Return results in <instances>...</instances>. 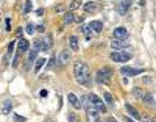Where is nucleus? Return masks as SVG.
Instances as JSON below:
<instances>
[{"label":"nucleus","instance_id":"nucleus-29","mask_svg":"<svg viewBox=\"0 0 156 122\" xmlns=\"http://www.w3.org/2000/svg\"><path fill=\"white\" fill-rule=\"evenodd\" d=\"M53 66H55V58H52L49 61V66H47V67H49V69H53Z\"/></svg>","mask_w":156,"mask_h":122},{"label":"nucleus","instance_id":"nucleus-24","mask_svg":"<svg viewBox=\"0 0 156 122\" xmlns=\"http://www.w3.org/2000/svg\"><path fill=\"white\" fill-rule=\"evenodd\" d=\"M44 64H45V60H44V58H39V60L36 61V64H35V72H39L41 69H42Z\"/></svg>","mask_w":156,"mask_h":122},{"label":"nucleus","instance_id":"nucleus-11","mask_svg":"<svg viewBox=\"0 0 156 122\" xmlns=\"http://www.w3.org/2000/svg\"><path fill=\"white\" fill-rule=\"evenodd\" d=\"M67 100H69V103H70L73 108H75V110H80V108L83 106V105H81V102H80V99H78L73 92H69V94H67Z\"/></svg>","mask_w":156,"mask_h":122},{"label":"nucleus","instance_id":"nucleus-6","mask_svg":"<svg viewBox=\"0 0 156 122\" xmlns=\"http://www.w3.org/2000/svg\"><path fill=\"white\" fill-rule=\"evenodd\" d=\"M111 47L114 50H125L130 47V42H128V39H114L111 42Z\"/></svg>","mask_w":156,"mask_h":122},{"label":"nucleus","instance_id":"nucleus-30","mask_svg":"<svg viewBox=\"0 0 156 122\" xmlns=\"http://www.w3.org/2000/svg\"><path fill=\"white\" fill-rule=\"evenodd\" d=\"M44 30H45L44 25H38V27H36V31H39V33H44Z\"/></svg>","mask_w":156,"mask_h":122},{"label":"nucleus","instance_id":"nucleus-5","mask_svg":"<svg viewBox=\"0 0 156 122\" xmlns=\"http://www.w3.org/2000/svg\"><path fill=\"white\" fill-rule=\"evenodd\" d=\"M86 118H87V122H100L98 111H97L91 103H89V106L86 108Z\"/></svg>","mask_w":156,"mask_h":122},{"label":"nucleus","instance_id":"nucleus-16","mask_svg":"<svg viewBox=\"0 0 156 122\" xmlns=\"http://www.w3.org/2000/svg\"><path fill=\"white\" fill-rule=\"evenodd\" d=\"M125 108H126V111L131 114V118H134V119H140V113L136 110V108H134L133 105H130V103H126L125 105Z\"/></svg>","mask_w":156,"mask_h":122},{"label":"nucleus","instance_id":"nucleus-8","mask_svg":"<svg viewBox=\"0 0 156 122\" xmlns=\"http://www.w3.org/2000/svg\"><path fill=\"white\" fill-rule=\"evenodd\" d=\"M112 36H114V39H128L130 33H128V30L123 28V27H117V28L112 31Z\"/></svg>","mask_w":156,"mask_h":122},{"label":"nucleus","instance_id":"nucleus-34","mask_svg":"<svg viewBox=\"0 0 156 122\" xmlns=\"http://www.w3.org/2000/svg\"><path fill=\"white\" fill-rule=\"evenodd\" d=\"M42 13H44V10H42V8H39V10L36 11V14H38V16H42Z\"/></svg>","mask_w":156,"mask_h":122},{"label":"nucleus","instance_id":"nucleus-31","mask_svg":"<svg viewBox=\"0 0 156 122\" xmlns=\"http://www.w3.org/2000/svg\"><path fill=\"white\" fill-rule=\"evenodd\" d=\"M55 11H56V13H63V11H64V6H63V5H58L56 8H55Z\"/></svg>","mask_w":156,"mask_h":122},{"label":"nucleus","instance_id":"nucleus-19","mask_svg":"<svg viewBox=\"0 0 156 122\" xmlns=\"http://www.w3.org/2000/svg\"><path fill=\"white\" fill-rule=\"evenodd\" d=\"M69 44H70V50L77 52L78 50V38L77 36H70L69 38Z\"/></svg>","mask_w":156,"mask_h":122},{"label":"nucleus","instance_id":"nucleus-13","mask_svg":"<svg viewBox=\"0 0 156 122\" xmlns=\"http://www.w3.org/2000/svg\"><path fill=\"white\" fill-rule=\"evenodd\" d=\"M130 6H131V0H123V2H120L119 3V14L120 16H126Z\"/></svg>","mask_w":156,"mask_h":122},{"label":"nucleus","instance_id":"nucleus-10","mask_svg":"<svg viewBox=\"0 0 156 122\" xmlns=\"http://www.w3.org/2000/svg\"><path fill=\"white\" fill-rule=\"evenodd\" d=\"M100 8H101V6L97 2H86L83 5V10L86 13H97V11H100Z\"/></svg>","mask_w":156,"mask_h":122},{"label":"nucleus","instance_id":"nucleus-2","mask_svg":"<svg viewBox=\"0 0 156 122\" xmlns=\"http://www.w3.org/2000/svg\"><path fill=\"white\" fill-rule=\"evenodd\" d=\"M91 71H89V66H87L86 63H84V66H83V69H81V72L77 75V81L80 85H84V86H89L91 85Z\"/></svg>","mask_w":156,"mask_h":122},{"label":"nucleus","instance_id":"nucleus-21","mask_svg":"<svg viewBox=\"0 0 156 122\" xmlns=\"http://www.w3.org/2000/svg\"><path fill=\"white\" fill-rule=\"evenodd\" d=\"M83 66H84V63H83V61H77V63L73 64V74H75V77H77L78 74L81 72V69H83Z\"/></svg>","mask_w":156,"mask_h":122},{"label":"nucleus","instance_id":"nucleus-1","mask_svg":"<svg viewBox=\"0 0 156 122\" xmlns=\"http://www.w3.org/2000/svg\"><path fill=\"white\" fill-rule=\"evenodd\" d=\"M111 77H112V71L109 67H101V69L97 71V74H95V80L101 85H109Z\"/></svg>","mask_w":156,"mask_h":122},{"label":"nucleus","instance_id":"nucleus-20","mask_svg":"<svg viewBox=\"0 0 156 122\" xmlns=\"http://www.w3.org/2000/svg\"><path fill=\"white\" fill-rule=\"evenodd\" d=\"M133 94H134V97L136 99H139V100H142L144 99V96H145V91L144 89H140V88H133Z\"/></svg>","mask_w":156,"mask_h":122},{"label":"nucleus","instance_id":"nucleus-3","mask_svg":"<svg viewBox=\"0 0 156 122\" xmlns=\"http://www.w3.org/2000/svg\"><path fill=\"white\" fill-rule=\"evenodd\" d=\"M87 99H89V103L95 108V110L98 113H105L106 111V105L105 102H101V99L98 96H95V94H87Z\"/></svg>","mask_w":156,"mask_h":122},{"label":"nucleus","instance_id":"nucleus-38","mask_svg":"<svg viewBox=\"0 0 156 122\" xmlns=\"http://www.w3.org/2000/svg\"><path fill=\"white\" fill-rule=\"evenodd\" d=\"M152 122H156V119H153V121H152Z\"/></svg>","mask_w":156,"mask_h":122},{"label":"nucleus","instance_id":"nucleus-25","mask_svg":"<svg viewBox=\"0 0 156 122\" xmlns=\"http://www.w3.org/2000/svg\"><path fill=\"white\" fill-rule=\"evenodd\" d=\"M142 102H144V103H147V105H153V96H152V94H145V96H144V99H142Z\"/></svg>","mask_w":156,"mask_h":122},{"label":"nucleus","instance_id":"nucleus-12","mask_svg":"<svg viewBox=\"0 0 156 122\" xmlns=\"http://www.w3.org/2000/svg\"><path fill=\"white\" fill-rule=\"evenodd\" d=\"M69 61H70V52L69 50H63L59 53V57H58V63L61 66H66V64H69Z\"/></svg>","mask_w":156,"mask_h":122},{"label":"nucleus","instance_id":"nucleus-23","mask_svg":"<svg viewBox=\"0 0 156 122\" xmlns=\"http://www.w3.org/2000/svg\"><path fill=\"white\" fill-rule=\"evenodd\" d=\"M103 99H105V103H106L108 106H114V99H112V96H111L109 92H105Z\"/></svg>","mask_w":156,"mask_h":122},{"label":"nucleus","instance_id":"nucleus-22","mask_svg":"<svg viewBox=\"0 0 156 122\" xmlns=\"http://www.w3.org/2000/svg\"><path fill=\"white\" fill-rule=\"evenodd\" d=\"M73 20H75V16H73L72 11H67L64 14V24H72Z\"/></svg>","mask_w":156,"mask_h":122},{"label":"nucleus","instance_id":"nucleus-36","mask_svg":"<svg viewBox=\"0 0 156 122\" xmlns=\"http://www.w3.org/2000/svg\"><path fill=\"white\" fill-rule=\"evenodd\" d=\"M140 121H142V122H152L148 118H140Z\"/></svg>","mask_w":156,"mask_h":122},{"label":"nucleus","instance_id":"nucleus-15","mask_svg":"<svg viewBox=\"0 0 156 122\" xmlns=\"http://www.w3.org/2000/svg\"><path fill=\"white\" fill-rule=\"evenodd\" d=\"M89 28L92 31H95V33H100L101 30H103V22H100V20H92V22L89 24Z\"/></svg>","mask_w":156,"mask_h":122},{"label":"nucleus","instance_id":"nucleus-33","mask_svg":"<svg viewBox=\"0 0 156 122\" xmlns=\"http://www.w3.org/2000/svg\"><path fill=\"white\" fill-rule=\"evenodd\" d=\"M69 121L70 122H75V114H73V113H69Z\"/></svg>","mask_w":156,"mask_h":122},{"label":"nucleus","instance_id":"nucleus-32","mask_svg":"<svg viewBox=\"0 0 156 122\" xmlns=\"http://www.w3.org/2000/svg\"><path fill=\"white\" fill-rule=\"evenodd\" d=\"M5 30H6V31L11 30V27H10V19H6V22H5Z\"/></svg>","mask_w":156,"mask_h":122},{"label":"nucleus","instance_id":"nucleus-27","mask_svg":"<svg viewBox=\"0 0 156 122\" xmlns=\"http://www.w3.org/2000/svg\"><path fill=\"white\" fill-rule=\"evenodd\" d=\"M25 31L28 33V35H33V33L36 31V25H33V24H28V25H27V28H25Z\"/></svg>","mask_w":156,"mask_h":122},{"label":"nucleus","instance_id":"nucleus-7","mask_svg":"<svg viewBox=\"0 0 156 122\" xmlns=\"http://www.w3.org/2000/svg\"><path fill=\"white\" fill-rule=\"evenodd\" d=\"M52 45H53V38H52V35L45 36L44 39H39V50L45 52V50H49Z\"/></svg>","mask_w":156,"mask_h":122},{"label":"nucleus","instance_id":"nucleus-18","mask_svg":"<svg viewBox=\"0 0 156 122\" xmlns=\"http://www.w3.org/2000/svg\"><path fill=\"white\" fill-rule=\"evenodd\" d=\"M80 31L81 33H84V36H86V41H91V28H89V25H84V24H81L80 25Z\"/></svg>","mask_w":156,"mask_h":122},{"label":"nucleus","instance_id":"nucleus-28","mask_svg":"<svg viewBox=\"0 0 156 122\" xmlns=\"http://www.w3.org/2000/svg\"><path fill=\"white\" fill-rule=\"evenodd\" d=\"M80 6H81V0H73L69 8H70V10H77V8H80Z\"/></svg>","mask_w":156,"mask_h":122},{"label":"nucleus","instance_id":"nucleus-14","mask_svg":"<svg viewBox=\"0 0 156 122\" xmlns=\"http://www.w3.org/2000/svg\"><path fill=\"white\" fill-rule=\"evenodd\" d=\"M28 47H30L28 41L24 39V38H19V42H17V52L19 53L20 52H27V50H28Z\"/></svg>","mask_w":156,"mask_h":122},{"label":"nucleus","instance_id":"nucleus-37","mask_svg":"<svg viewBox=\"0 0 156 122\" xmlns=\"http://www.w3.org/2000/svg\"><path fill=\"white\" fill-rule=\"evenodd\" d=\"M108 122H117V121L114 119V118H109V119H108Z\"/></svg>","mask_w":156,"mask_h":122},{"label":"nucleus","instance_id":"nucleus-26","mask_svg":"<svg viewBox=\"0 0 156 122\" xmlns=\"http://www.w3.org/2000/svg\"><path fill=\"white\" fill-rule=\"evenodd\" d=\"M31 2H30V0H27V2H25V6H24V14H28V13L31 11Z\"/></svg>","mask_w":156,"mask_h":122},{"label":"nucleus","instance_id":"nucleus-35","mask_svg":"<svg viewBox=\"0 0 156 122\" xmlns=\"http://www.w3.org/2000/svg\"><path fill=\"white\" fill-rule=\"evenodd\" d=\"M14 119H16L17 122H25V119H24V118H19V116H16Z\"/></svg>","mask_w":156,"mask_h":122},{"label":"nucleus","instance_id":"nucleus-17","mask_svg":"<svg viewBox=\"0 0 156 122\" xmlns=\"http://www.w3.org/2000/svg\"><path fill=\"white\" fill-rule=\"evenodd\" d=\"M11 108H13L11 100H5L3 105H2V110H0V113H2V114H8V113H11Z\"/></svg>","mask_w":156,"mask_h":122},{"label":"nucleus","instance_id":"nucleus-4","mask_svg":"<svg viewBox=\"0 0 156 122\" xmlns=\"http://www.w3.org/2000/svg\"><path fill=\"white\" fill-rule=\"evenodd\" d=\"M111 60L116 61V63H126V61L131 60V52L126 50H116L111 53Z\"/></svg>","mask_w":156,"mask_h":122},{"label":"nucleus","instance_id":"nucleus-9","mask_svg":"<svg viewBox=\"0 0 156 122\" xmlns=\"http://www.w3.org/2000/svg\"><path fill=\"white\" fill-rule=\"evenodd\" d=\"M120 72L123 74V75H126V77H134V75H139V74H142V69H133V67L123 66L120 69Z\"/></svg>","mask_w":156,"mask_h":122}]
</instances>
